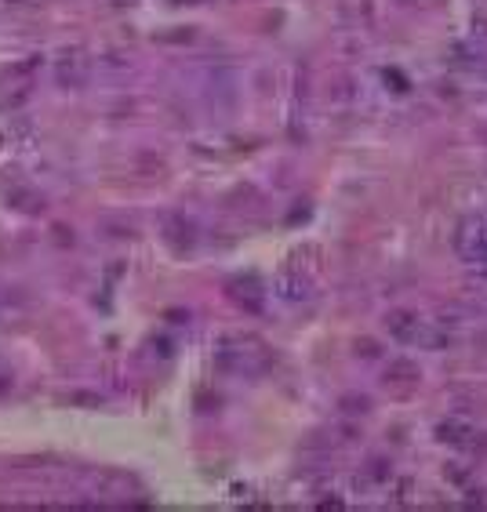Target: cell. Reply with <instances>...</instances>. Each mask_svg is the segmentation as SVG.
Masks as SVG:
<instances>
[{
	"instance_id": "2",
	"label": "cell",
	"mask_w": 487,
	"mask_h": 512,
	"mask_svg": "<svg viewBox=\"0 0 487 512\" xmlns=\"http://www.w3.org/2000/svg\"><path fill=\"white\" fill-rule=\"evenodd\" d=\"M455 247L466 262L487 266V215H477V218H469V222H462V229H458V237H455Z\"/></svg>"
},
{
	"instance_id": "1",
	"label": "cell",
	"mask_w": 487,
	"mask_h": 512,
	"mask_svg": "<svg viewBox=\"0 0 487 512\" xmlns=\"http://www.w3.org/2000/svg\"><path fill=\"white\" fill-rule=\"evenodd\" d=\"M386 327L393 331V338H400V342H408V345H426V349H433V345L444 342V335H440L437 327L415 313H393L386 320Z\"/></svg>"
}]
</instances>
